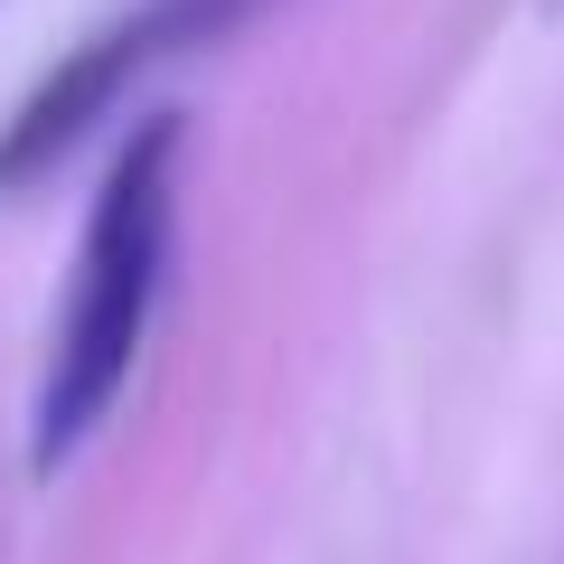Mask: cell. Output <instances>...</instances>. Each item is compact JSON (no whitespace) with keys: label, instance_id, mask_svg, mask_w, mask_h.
Here are the masks:
<instances>
[{"label":"cell","instance_id":"6da1fadb","mask_svg":"<svg viewBox=\"0 0 564 564\" xmlns=\"http://www.w3.org/2000/svg\"><path fill=\"white\" fill-rule=\"evenodd\" d=\"M170 236H180V113H151L132 122V141L113 151L95 207H85L76 282H66L39 395H29V470L39 480H57L122 404L170 282Z\"/></svg>","mask_w":564,"mask_h":564},{"label":"cell","instance_id":"7a4b0ae2","mask_svg":"<svg viewBox=\"0 0 564 564\" xmlns=\"http://www.w3.org/2000/svg\"><path fill=\"white\" fill-rule=\"evenodd\" d=\"M236 10H245V0H151L132 29H141V47L161 57V47H180V39H207V29H226Z\"/></svg>","mask_w":564,"mask_h":564}]
</instances>
